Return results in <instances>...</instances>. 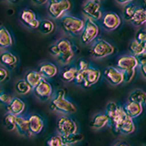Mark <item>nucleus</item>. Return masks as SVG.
<instances>
[{
    "label": "nucleus",
    "mask_w": 146,
    "mask_h": 146,
    "mask_svg": "<svg viewBox=\"0 0 146 146\" xmlns=\"http://www.w3.org/2000/svg\"><path fill=\"white\" fill-rule=\"evenodd\" d=\"M65 90H58L50 103V110L62 114H71L77 111V108L71 102L65 97Z\"/></svg>",
    "instance_id": "nucleus-1"
},
{
    "label": "nucleus",
    "mask_w": 146,
    "mask_h": 146,
    "mask_svg": "<svg viewBox=\"0 0 146 146\" xmlns=\"http://www.w3.org/2000/svg\"><path fill=\"white\" fill-rule=\"evenodd\" d=\"M60 26L66 33L76 35L80 33L83 29L84 20L70 15H64L60 18Z\"/></svg>",
    "instance_id": "nucleus-2"
},
{
    "label": "nucleus",
    "mask_w": 146,
    "mask_h": 146,
    "mask_svg": "<svg viewBox=\"0 0 146 146\" xmlns=\"http://www.w3.org/2000/svg\"><path fill=\"white\" fill-rule=\"evenodd\" d=\"M71 7L70 0H49L48 5V11L52 18L58 19L64 16Z\"/></svg>",
    "instance_id": "nucleus-3"
},
{
    "label": "nucleus",
    "mask_w": 146,
    "mask_h": 146,
    "mask_svg": "<svg viewBox=\"0 0 146 146\" xmlns=\"http://www.w3.org/2000/svg\"><path fill=\"white\" fill-rule=\"evenodd\" d=\"M59 54L57 57L59 62L64 65H68L71 63L73 58H74V51L72 49V45L70 41L67 38H61L57 42Z\"/></svg>",
    "instance_id": "nucleus-4"
},
{
    "label": "nucleus",
    "mask_w": 146,
    "mask_h": 146,
    "mask_svg": "<svg viewBox=\"0 0 146 146\" xmlns=\"http://www.w3.org/2000/svg\"><path fill=\"white\" fill-rule=\"evenodd\" d=\"M100 29L95 21L91 18L87 17L84 21V27L81 31L80 40L83 44H90L97 38L99 35Z\"/></svg>",
    "instance_id": "nucleus-5"
},
{
    "label": "nucleus",
    "mask_w": 146,
    "mask_h": 146,
    "mask_svg": "<svg viewBox=\"0 0 146 146\" xmlns=\"http://www.w3.org/2000/svg\"><path fill=\"white\" fill-rule=\"evenodd\" d=\"M113 46L104 39H99L91 48V55L96 58H102L114 53Z\"/></svg>",
    "instance_id": "nucleus-6"
},
{
    "label": "nucleus",
    "mask_w": 146,
    "mask_h": 146,
    "mask_svg": "<svg viewBox=\"0 0 146 146\" xmlns=\"http://www.w3.org/2000/svg\"><path fill=\"white\" fill-rule=\"evenodd\" d=\"M32 90L36 97L41 102H47L53 96L52 86L45 79L41 80L39 83Z\"/></svg>",
    "instance_id": "nucleus-7"
},
{
    "label": "nucleus",
    "mask_w": 146,
    "mask_h": 146,
    "mask_svg": "<svg viewBox=\"0 0 146 146\" xmlns=\"http://www.w3.org/2000/svg\"><path fill=\"white\" fill-rule=\"evenodd\" d=\"M57 129L59 135H68L77 132L78 126L71 118L61 116L57 122Z\"/></svg>",
    "instance_id": "nucleus-8"
},
{
    "label": "nucleus",
    "mask_w": 146,
    "mask_h": 146,
    "mask_svg": "<svg viewBox=\"0 0 146 146\" xmlns=\"http://www.w3.org/2000/svg\"><path fill=\"white\" fill-rule=\"evenodd\" d=\"M82 12L87 17L91 18V19L99 20L102 17V12L100 9V1L96 0H89L87 1L83 7H82Z\"/></svg>",
    "instance_id": "nucleus-9"
},
{
    "label": "nucleus",
    "mask_w": 146,
    "mask_h": 146,
    "mask_svg": "<svg viewBox=\"0 0 146 146\" xmlns=\"http://www.w3.org/2000/svg\"><path fill=\"white\" fill-rule=\"evenodd\" d=\"M81 75L82 79H83L82 86L85 88H89V87L95 85L99 81L100 78V71L98 68L89 67L87 70L81 72Z\"/></svg>",
    "instance_id": "nucleus-10"
},
{
    "label": "nucleus",
    "mask_w": 146,
    "mask_h": 146,
    "mask_svg": "<svg viewBox=\"0 0 146 146\" xmlns=\"http://www.w3.org/2000/svg\"><path fill=\"white\" fill-rule=\"evenodd\" d=\"M121 23V19L118 14L114 12H108L102 17V25L108 31L117 29Z\"/></svg>",
    "instance_id": "nucleus-11"
},
{
    "label": "nucleus",
    "mask_w": 146,
    "mask_h": 146,
    "mask_svg": "<svg viewBox=\"0 0 146 146\" xmlns=\"http://www.w3.org/2000/svg\"><path fill=\"white\" fill-rule=\"evenodd\" d=\"M139 66L138 59L135 56L132 55H125L122 56L117 60V68L121 71L136 70V68Z\"/></svg>",
    "instance_id": "nucleus-12"
},
{
    "label": "nucleus",
    "mask_w": 146,
    "mask_h": 146,
    "mask_svg": "<svg viewBox=\"0 0 146 146\" xmlns=\"http://www.w3.org/2000/svg\"><path fill=\"white\" fill-rule=\"evenodd\" d=\"M104 78L112 86H118L123 82L122 72L114 67H108L104 70Z\"/></svg>",
    "instance_id": "nucleus-13"
},
{
    "label": "nucleus",
    "mask_w": 146,
    "mask_h": 146,
    "mask_svg": "<svg viewBox=\"0 0 146 146\" xmlns=\"http://www.w3.org/2000/svg\"><path fill=\"white\" fill-rule=\"evenodd\" d=\"M20 19L26 27L30 29H36L39 25V20L36 18V14L30 9H24L20 15Z\"/></svg>",
    "instance_id": "nucleus-14"
},
{
    "label": "nucleus",
    "mask_w": 146,
    "mask_h": 146,
    "mask_svg": "<svg viewBox=\"0 0 146 146\" xmlns=\"http://www.w3.org/2000/svg\"><path fill=\"white\" fill-rule=\"evenodd\" d=\"M29 131L32 135H36L42 131L44 128V121L38 114H31L27 117Z\"/></svg>",
    "instance_id": "nucleus-15"
},
{
    "label": "nucleus",
    "mask_w": 146,
    "mask_h": 146,
    "mask_svg": "<svg viewBox=\"0 0 146 146\" xmlns=\"http://www.w3.org/2000/svg\"><path fill=\"white\" fill-rule=\"evenodd\" d=\"M26 109V104L23 100L19 98H12V100H10L7 105V113L13 114L15 116H19L24 112Z\"/></svg>",
    "instance_id": "nucleus-16"
},
{
    "label": "nucleus",
    "mask_w": 146,
    "mask_h": 146,
    "mask_svg": "<svg viewBox=\"0 0 146 146\" xmlns=\"http://www.w3.org/2000/svg\"><path fill=\"white\" fill-rule=\"evenodd\" d=\"M123 108V111H125L126 115L131 118V119H134L139 117L143 111V106L140 103H136V102H128Z\"/></svg>",
    "instance_id": "nucleus-17"
},
{
    "label": "nucleus",
    "mask_w": 146,
    "mask_h": 146,
    "mask_svg": "<svg viewBox=\"0 0 146 146\" xmlns=\"http://www.w3.org/2000/svg\"><path fill=\"white\" fill-rule=\"evenodd\" d=\"M38 72L43 79H51L58 74V68L53 63L46 62L39 66Z\"/></svg>",
    "instance_id": "nucleus-18"
},
{
    "label": "nucleus",
    "mask_w": 146,
    "mask_h": 146,
    "mask_svg": "<svg viewBox=\"0 0 146 146\" xmlns=\"http://www.w3.org/2000/svg\"><path fill=\"white\" fill-rule=\"evenodd\" d=\"M16 130L18 133L22 136H25V137L32 136V134L29 131L27 118H25L21 115L16 117Z\"/></svg>",
    "instance_id": "nucleus-19"
},
{
    "label": "nucleus",
    "mask_w": 146,
    "mask_h": 146,
    "mask_svg": "<svg viewBox=\"0 0 146 146\" xmlns=\"http://www.w3.org/2000/svg\"><path fill=\"white\" fill-rule=\"evenodd\" d=\"M110 123L109 118L105 113H97L93 116L90 122V128L94 130H100Z\"/></svg>",
    "instance_id": "nucleus-20"
},
{
    "label": "nucleus",
    "mask_w": 146,
    "mask_h": 146,
    "mask_svg": "<svg viewBox=\"0 0 146 146\" xmlns=\"http://www.w3.org/2000/svg\"><path fill=\"white\" fill-rule=\"evenodd\" d=\"M127 118H128V116L126 115L125 111H123V108L119 106L115 114H114V116L111 119V120H110V122H111V124L113 129L118 132L119 127L121 126V123L124 121Z\"/></svg>",
    "instance_id": "nucleus-21"
},
{
    "label": "nucleus",
    "mask_w": 146,
    "mask_h": 146,
    "mask_svg": "<svg viewBox=\"0 0 146 146\" xmlns=\"http://www.w3.org/2000/svg\"><path fill=\"white\" fill-rule=\"evenodd\" d=\"M17 62V58L14 54H12L9 51H4L0 55V63L3 66L13 68L16 66V64Z\"/></svg>",
    "instance_id": "nucleus-22"
},
{
    "label": "nucleus",
    "mask_w": 146,
    "mask_h": 146,
    "mask_svg": "<svg viewBox=\"0 0 146 146\" xmlns=\"http://www.w3.org/2000/svg\"><path fill=\"white\" fill-rule=\"evenodd\" d=\"M136 27L143 26L146 22V11L143 7H136L133 16L130 20Z\"/></svg>",
    "instance_id": "nucleus-23"
},
{
    "label": "nucleus",
    "mask_w": 146,
    "mask_h": 146,
    "mask_svg": "<svg viewBox=\"0 0 146 146\" xmlns=\"http://www.w3.org/2000/svg\"><path fill=\"white\" fill-rule=\"evenodd\" d=\"M13 44L12 36L9 31L5 27H0V48H6L11 47Z\"/></svg>",
    "instance_id": "nucleus-24"
},
{
    "label": "nucleus",
    "mask_w": 146,
    "mask_h": 146,
    "mask_svg": "<svg viewBox=\"0 0 146 146\" xmlns=\"http://www.w3.org/2000/svg\"><path fill=\"white\" fill-rule=\"evenodd\" d=\"M128 102L140 103L143 105V106H144L146 103V93L143 90H139V89L134 90L133 91H131V93L129 95Z\"/></svg>",
    "instance_id": "nucleus-25"
},
{
    "label": "nucleus",
    "mask_w": 146,
    "mask_h": 146,
    "mask_svg": "<svg viewBox=\"0 0 146 146\" xmlns=\"http://www.w3.org/2000/svg\"><path fill=\"white\" fill-rule=\"evenodd\" d=\"M42 79H43L42 76H41L38 71H35V70L29 71L25 76V80L27 83L31 87V89L35 88Z\"/></svg>",
    "instance_id": "nucleus-26"
},
{
    "label": "nucleus",
    "mask_w": 146,
    "mask_h": 146,
    "mask_svg": "<svg viewBox=\"0 0 146 146\" xmlns=\"http://www.w3.org/2000/svg\"><path fill=\"white\" fill-rule=\"evenodd\" d=\"M134 131H135V124L133 121H132V119L129 117L121 123V126L119 127V129H118V132H121V134H124V135L131 134Z\"/></svg>",
    "instance_id": "nucleus-27"
},
{
    "label": "nucleus",
    "mask_w": 146,
    "mask_h": 146,
    "mask_svg": "<svg viewBox=\"0 0 146 146\" xmlns=\"http://www.w3.org/2000/svg\"><path fill=\"white\" fill-rule=\"evenodd\" d=\"M38 29L42 35H48L51 34L55 30V24L53 21L48 20V19H44L39 21V25Z\"/></svg>",
    "instance_id": "nucleus-28"
},
{
    "label": "nucleus",
    "mask_w": 146,
    "mask_h": 146,
    "mask_svg": "<svg viewBox=\"0 0 146 146\" xmlns=\"http://www.w3.org/2000/svg\"><path fill=\"white\" fill-rule=\"evenodd\" d=\"M77 73H78V70L76 67H70L63 70V71L60 73V79L64 82L74 81Z\"/></svg>",
    "instance_id": "nucleus-29"
},
{
    "label": "nucleus",
    "mask_w": 146,
    "mask_h": 146,
    "mask_svg": "<svg viewBox=\"0 0 146 146\" xmlns=\"http://www.w3.org/2000/svg\"><path fill=\"white\" fill-rule=\"evenodd\" d=\"M60 137H61L62 143L68 144V145L76 144L83 140V135L80 133H77V132L72 134H68V135H60Z\"/></svg>",
    "instance_id": "nucleus-30"
},
{
    "label": "nucleus",
    "mask_w": 146,
    "mask_h": 146,
    "mask_svg": "<svg viewBox=\"0 0 146 146\" xmlns=\"http://www.w3.org/2000/svg\"><path fill=\"white\" fill-rule=\"evenodd\" d=\"M130 50L132 53V56L138 57L146 52V46L141 45L135 40H132L130 44Z\"/></svg>",
    "instance_id": "nucleus-31"
},
{
    "label": "nucleus",
    "mask_w": 146,
    "mask_h": 146,
    "mask_svg": "<svg viewBox=\"0 0 146 146\" xmlns=\"http://www.w3.org/2000/svg\"><path fill=\"white\" fill-rule=\"evenodd\" d=\"M16 117L15 115L10 113H7L6 115L4 117V126L5 128L9 131H12L14 130H16Z\"/></svg>",
    "instance_id": "nucleus-32"
},
{
    "label": "nucleus",
    "mask_w": 146,
    "mask_h": 146,
    "mask_svg": "<svg viewBox=\"0 0 146 146\" xmlns=\"http://www.w3.org/2000/svg\"><path fill=\"white\" fill-rule=\"evenodd\" d=\"M15 89H16L17 92L21 95H26L27 93H29L32 90L31 87L27 83L25 80H18L15 85Z\"/></svg>",
    "instance_id": "nucleus-33"
},
{
    "label": "nucleus",
    "mask_w": 146,
    "mask_h": 146,
    "mask_svg": "<svg viewBox=\"0 0 146 146\" xmlns=\"http://www.w3.org/2000/svg\"><path fill=\"white\" fill-rule=\"evenodd\" d=\"M136 9V6L132 3H128L123 9V16L126 20H131L132 16H133L134 11Z\"/></svg>",
    "instance_id": "nucleus-34"
},
{
    "label": "nucleus",
    "mask_w": 146,
    "mask_h": 146,
    "mask_svg": "<svg viewBox=\"0 0 146 146\" xmlns=\"http://www.w3.org/2000/svg\"><path fill=\"white\" fill-rule=\"evenodd\" d=\"M118 107L119 106L115 102H108V104L106 105V110H105V114H106L107 117L109 118V121L114 116V114H115Z\"/></svg>",
    "instance_id": "nucleus-35"
},
{
    "label": "nucleus",
    "mask_w": 146,
    "mask_h": 146,
    "mask_svg": "<svg viewBox=\"0 0 146 146\" xmlns=\"http://www.w3.org/2000/svg\"><path fill=\"white\" fill-rule=\"evenodd\" d=\"M62 144L63 143L59 134L53 135L47 140V146H61Z\"/></svg>",
    "instance_id": "nucleus-36"
},
{
    "label": "nucleus",
    "mask_w": 146,
    "mask_h": 146,
    "mask_svg": "<svg viewBox=\"0 0 146 146\" xmlns=\"http://www.w3.org/2000/svg\"><path fill=\"white\" fill-rule=\"evenodd\" d=\"M134 40L141 45L146 46V32L144 31V29H140L137 32Z\"/></svg>",
    "instance_id": "nucleus-37"
},
{
    "label": "nucleus",
    "mask_w": 146,
    "mask_h": 146,
    "mask_svg": "<svg viewBox=\"0 0 146 146\" xmlns=\"http://www.w3.org/2000/svg\"><path fill=\"white\" fill-rule=\"evenodd\" d=\"M122 72V77H123V82L129 83L131 82L135 76V70H125L121 71Z\"/></svg>",
    "instance_id": "nucleus-38"
},
{
    "label": "nucleus",
    "mask_w": 146,
    "mask_h": 146,
    "mask_svg": "<svg viewBox=\"0 0 146 146\" xmlns=\"http://www.w3.org/2000/svg\"><path fill=\"white\" fill-rule=\"evenodd\" d=\"M12 100V97L7 93L5 92H0V104L3 105H7L10 100Z\"/></svg>",
    "instance_id": "nucleus-39"
},
{
    "label": "nucleus",
    "mask_w": 146,
    "mask_h": 146,
    "mask_svg": "<svg viewBox=\"0 0 146 146\" xmlns=\"http://www.w3.org/2000/svg\"><path fill=\"white\" fill-rule=\"evenodd\" d=\"M90 66H89V63L87 62L86 60H83V59H81V60L79 61V63H78V66L76 67L77 70L79 72H82L84 71L85 70H87Z\"/></svg>",
    "instance_id": "nucleus-40"
},
{
    "label": "nucleus",
    "mask_w": 146,
    "mask_h": 146,
    "mask_svg": "<svg viewBox=\"0 0 146 146\" xmlns=\"http://www.w3.org/2000/svg\"><path fill=\"white\" fill-rule=\"evenodd\" d=\"M8 78V71L7 68L0 67V83L7 80Z\"/></svg>",
    "instance_id": "nucleus-41"
},
{
    "label": "nucleus",
    "mask_w": 146,
    "mask_h": 146,
    "mask_svg": "<svg viewBox=\"0 0 146 146\" xmlns=\"http://www.w3.org/2000/svg\"><path fill=\"white\" fill-rule=\"evenodd\" d=\"M48 51H49L50 54L53 55V56H55V57H58V54H59V51H58V48L57 44H54L52 46H50L49 48H48Z\"/></svg>",
    "instance_id": "nucleus-42"
},
{
    "label": "nucleus",
    "mask_w": 146,
    "mask_h": 146,
    "mask_svg": "<svg viewBox=\"0 0 146 146\" xmlns=\"http://www.w3.org/2000/svg\"><path fill=\"white\" fill-rule=\"evenodd\" d=\"M48 1V0H32V2L36 5H43V4H46Z\"/></svg>",
    "instance_id": "nucleus-43"
},
{
    "label": "nucleus",
    "mask_w": 146,
    "mask_h": 146,
    "mask_svg": "<svg viewBox=\"0 0 146 146\" xmlns=\"http://www.w3.org/2000/svg\"><path fill=\"white\" fill-rule=\"evenodd\" d=\"M131 1H133V0H117V2H119L120 4H128L131 3Z\"/></svg>",
    "instance_id": "nucleus-44"
},
{
    "label": "nucleus",
    "mask_w": 146,
    "mask_h": 146,
    "mask_svg": "<svg viewBox=\"0 0 146 146\" xmlns=\"http://www.w3.org/2000/svg\"><path fill=\"white\" fill-rule=\"evenodd\" d=\"M115 146H129V145H128L126 143H119Z\"/></svg>",
    "instance_id": "nucleus-45"
},
{
    "label": "nucleus",
    "mask_w": 146,
    "mask_h": 146,
    "mask_svg": "<svg viewBox=\"0 0 146 146\" xmlns=\"http://www.w3.org/2000/svg\"><path fill=\"white\" fill-rule=\"evenodd\" d=\"M9 2H11V3H17L18 0H8Z\"/></svg>",
    "instance_id": "nucleus-46"
},
{
    "label": "nucleus",
    "mask_w": 146,
    "mask_h": 146,
    "mask_svg": "<svg viewBox=\"0 0 146 146\" xmlns=\"http://www.w3.org/2000/svg\"><path fill=\"white\" fill-rule=\"evenodd\" d=\"M61 146H70V145H68V144H66V143H63Z\"/></svg>",
    "instance_id": "nucleus-47"
},
{
    "label": "nucleus",
    "mask_w": 146,
    "mask_h": 146,
    "mask_svg": "<svg viewBox=\"0 0 146 146\" xmlns=\"http://www.w3.org/2000/svg\"><path fill=\"white\" fill-rule=\"evenodd\" d=\"M96 1H100V0H96Z\"/></svg>",
    "instance_id": "nucleus-48"
},
{
    "label": "nucleus",
    "mask_w": 146,
    "mask_h": 146,
    "mask_svg": "<svg viewBox=\"0 0 146 146\" xmlns=\"http://www.w3.org/2000/svg\"><path fill=\"white\" fill-rule=\"evenodd\" d=\"M0 92H1V90H0Z\"/></svg>",
    "instance_id": "nucleus-49"
},
{
    "label": "nucleus",
    "mask_w": 146,
    "mask_h": 146,
    "mask_svg": "<svg viewBox=\"0 0 146 146\" xmlns=\"http://www.w3.org/2000/svg\"><path fill=\"white\" fill-rule=\"evenodd\" d=\"M143 146H145V145H143Z\"/></svg>",
    "instance_id": "nucleus-50"
}]
</instances>
